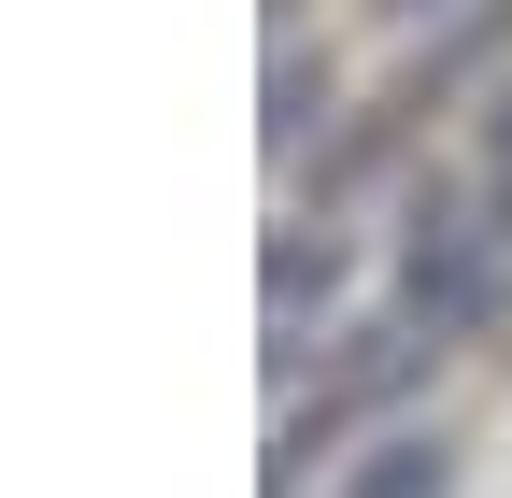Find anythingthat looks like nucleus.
Here are the masks:
<instances>
[{"label":"nucleus","instance_id":"1","mask_svg":"<svg viewBox=\"0 0 512 498\" xmlns=\"http://www.w3.org/2000/svg\"><path fill=\"white\" fill-rule=\"evenodd\" d=\"M456 470H441V442H384V470L356 484V498H441Z\"/></svg>","mask_w":512,"mask_h":498},{"label":"nucleus","instance_id":"2","mask_svg":"<svg viewBox=\"0 0 512 498\" xmlns=\"http://www.w3.org/2000/svg\"><path fill=\"white\" fill-rule=\"evenodd\" d=\"M498 143H512V114H498Z\"/></svg>","mask_w":512,"mask_h":498}]
</instances>
